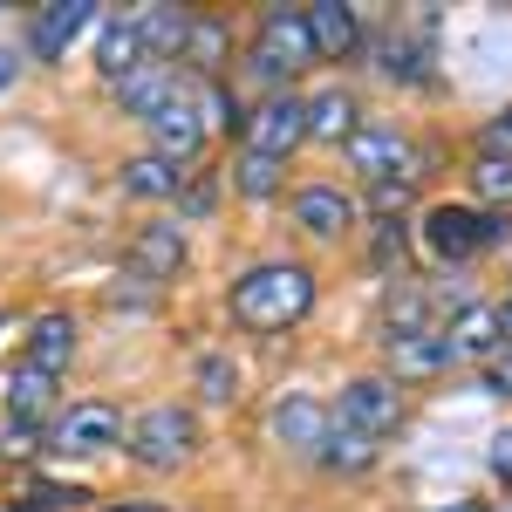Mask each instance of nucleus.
<instances>
[{
  "label": "nucleus",
  "mask_w": 512,
  "mask_h": 512,
  "mask_svg": "<svg viewBox=\"0 0 512 512\" xmlns=\"http://www.w3.org/2000/svg\"><path fill=\"white\" fill-rule=\"evenodd\" d=\"M308 308H315V274L301 260H267L233 280V321L253 335H280V328L308 321Z\"/></svg>",
  "instance_id": "obj_1"
},
{
  "label": "nucleus",
  "mask_w": 512,
  "mask_h": 512,
  "mask_svg": "<svg viewBox=\"0 0 512 512\" xmlns=\"http://www.w3.org/2000/svg\"><path fill=\"white\" fill-rule=\"evenodd\" d=\"M417 233H424V253H431L437 267H465L485 246H506L512 219L506 212H478V205H431Z\"/></svg>",
  "instance_id": "obj_2"
},
{
  "label": "nucleus",
  "mask_w": 512,
  "mask_h": 512,
  "mask_svg": "<svg viewBox=\"0 0 512 512\" xmlns=\"http://www.w3.org/2000/svg\"><path fill=\"white\" fill-rule=\"evenodd\" d=\"M123 451H130L144 472H178L198 451V417L185 403H158V410H144V417L123 431Z\"/></svg>",
  "instance_id": "obj_3"
},
{
  "label": "nucleus",
  "mask_w": 512,
  "mask_h": 512,
  "mask_svg": "<svg viewBox=\"0 0 512 512\" xmlns=\"http://www.w3.org/2000/svg\"><path fill=\"white\" fill-rule=\"evenodd\" d=\"M123 410L117 403H69L48 417V451L55 458H103V451H123Z\"/></svg>",
  "instance_id": "obj_4"
},
{
  "label": "nucleus",
  "mask_w": 512,
  "mask_h": 512,
  "mask_svg": "<svg viewBox=\"0 0 512 512\" xmlns=\"http://www.w3.org/2000/svg\"><path fill=\"white\" fill-rule=\"evenodd\" d=\"M328 417L349 424V431H362L369 444H383V437L403 431L410 403H403V390H396L390 376H355V383H342V403H335Z\"/></svg>",
  "instance_id": "obj_5"
},
{
  "label": "nucleus",
  "mask_w": 512,
  "mask_h": 512,
  "mask_svg": "<svg viewBox=\"0 0 512 512\" xmlns=\"http://www.w3.org/2000/svg\"><path fill=\"white\" fill-rule=\"evenodd\" d=\"M315 62V41H308V21L294 14V7H267L260 14V41H253V55H246V69L260 82H287L294 69H308Z\"/></svg>",
  "instance_id": "obj_6"
},
{
  "label": "nucleus",
  "mask_w": 512,
  "mask_h": 512,
  "mask_svg": "<svg viewBox=\"0 0 512 512\" xmlns=\"http://www.w3.org/2000/svg\"><path fill=\"white\" fill-rule=\"evenodd\" d=\"M301 144H308V103H301V96H287V89L267 96V103L246 117V151H260V158L287 164Z\"/></svg>",
  "instance_id": "obj_7"
},
{
  "label": "nucleus",
  "mask_w": 512,
  "mask_h": 512,
  "mask_svg": "<svg viewBox=\"0 0 512 512\" xmlns=\"http://www.w3.org/2000/svg\"><path fill=\"white\" fill-rule=\"evenodd\" d=\"M144 130H151V158L192 164L198 151H205V117H198V103H192V82H185L164 110H151V117H144Z\"/></svg>",
  "instance_id": "obj_8"
},
{
  "label": "nucleus",
  "mask_w": 512,
  "mask_h": 512,
  "mask_svg": "<svg viewBox=\"0 0 512 512\" xmlns=\"http://www.w3.org/2000/svg\"><path fill=\"white\" fill-rule=\"evenodd\" d=\"M342 158H349L369 185H383V178H417V171H410V164H417L410 158V137H403L396 123H355V137L342 144Z\"/></svg>",
  "instance_id": "obj_9"
},
{
  "label": "nucleus",
  "mask_w": 512,
  "mask_h": 512,
  "mask_svg": "<svg viewBox=\"0 0 512 512\" xmlns=\"http://www.w3.org/2000/svg\"><path fill=\"white\" fill-rule=\"evenodd\" d=\"M89 28H96V0H48L28 21V55L35 62H62Z\"/></svg>",
  "instance_id": "obj_10"
},
{
  "label": "nucleus",
  "mask_w": 512,
  "mask_h": 512,
  "mask_svg": "<svg viewBox=\"0 0 512 512\" xmlns=\"http://www.w3.org/2000/svg\"><path fill=\"white\" fill-rule=\"evenodd\" d=\"M267 437H274L280 451H294V458H321L328 403H315V396H301V390L274 396V410H267Z\"/></svg>",
  "instance_id": "obj_11"
},
{
  "label": "nucleus",
  "mask_w": 512,
  "mask_h": 512,
  "mask_svg": "<svg viewBox=\"0 0 512 512\" xmlns=\"http://www.w3.org/2000/svg\"><path fill=\"white\" fill-rule=\"evenodd\" d=\"M301 21H308V41H315V62H349L355 48H362V21H355V7H342V0L301 7Z\"/></svg>",
  "instance_id": "obj_12"
},
{
  "label": "nucleus",
  "mask_w": 512,
  "mask_h": 512,
  "mask_svg": "<svg viewBox=\"0 0 512 512\" xmlns=\"http://www.w3.org/2000/svg\"><path fill=\"white\" fill-rule=\"evenodd\" d=\"M294 226L308 239H342L355 226V198L342 185H301L294 192Z\"/></svg>",
  "instance_id": "obj_13"
},
{
  "label": "nucleus",
  "mask_w": 512,
  "mask_h": 512,
  "mask_svg": "<svg viewBox=\"0 0 512 512\" xmlns=\"http://www.w3.org/2000/svg\"><path fill=\"white\" fill-rule=\"evenodd\" d=\"M185 267V226H144V233L130 239V274L164 287V280H178Z\"/></svg>",
  "instance_id": "obj_14"
},
{
  "label": "nucleus",
  "mask_w": 512,
  "mask_h": 512,
  "mask_svg": "<svg viewBox=\"0 0 512 512\" xmlns=\"http://www.w3.org/2000/svg\"><path fill=\"white\" fill-rule=\"evenodd\" d=\"M21 362L41 369V376H62V369L76 362V315H62V308L35 315V328H28V355H21Z\"/></svg>",
  "instance_id": "obj_15"
},
{
  "label": "nucleus",
  "mask_w": 512,
  "mask_h": 512,
  "mask_svg": "<svg viewBox=\"0 0 512 512\" xmlns=\"http://www.w3.org/2000/svg\"><path fill=\"white\" fill-rule=\"evenodd\" d=\"M444 342H451L458 362H478V355L506 349V335H499V301H465V308L451 315V328H444Z\"/></svg>",
  "instance_id": "obj_16"
},
{
  "label": "nucleus",
  "mask_w": 512,
  "mask_h": 512,
  "mask_svg": "<svg viewBox=\"0 0 512 512\" xmlns=\"http://www.w3.org/2000/svg\"><path fill=\"white\" fill-rule=\"evenodd\" d=\"M458 369V355L444 342V328H424V335H403L390 342V383H417V376H444Z\"/></svg>",
  "instance_id": "obj_17"
},
{
  "label": "nucleus",
  "mask_w": 512,
  "mask_h": 512,
  "mask_svg": "<svg viewBox=\"0 0 512 512\" xmlns=\"http://www.w3.org/2000/svg\"><path fill=\"white\" fill-rule=\"evenodd\" d=\"M130 28H137V41H144V62H178L192 14H185V7H164V0H151V7H137V14H130Z\"/></svg>",
  "instance_id": "obj_18"
},
{
  "label": "nucleus",
  "mask_w": 512,
  "mask_h": 512,
  "mask_svg": "<svg viewBox=\"0 0 512 512\" xmlns=\"http://www.w3.org/2000/svg\"><path fill=\"white\" fill-rule=\"evenodd\" d=\"M178 62H185V69H178L185 82H219V69H226V21H212V14H192Z\"/></svg>",
  "instance_id": "obj_19"
},
{
  "label": "nucleus",
  "mask_w": 512,
  "mask_h": 512,
  "mask_svg": "<svg viewBox=\"0 0 512 512\" xmlns=\"http://www.w3.org/2000/svg\"><path fill=\"white\" fill-rule=\"evenodd\" d=\"M178 89H185V76H178L171 62H144V69H130V76L117 82V103L130 110V117H151V110H164Z\"/></svg>",
  "instance_id": "obj_20"
},
{
  "label": "nucleus",
  "mask_w": 512,
  "mask_h": 512,
  "mask_svg": "<svg viewBox=\"0 0 512 512\" xmlns=\"http://www.w3.org/2000/svg\"><path fill=\"white\" fill-rule=\"evenodd\" d=\"M301 103H308V137H315V144H335V151L349 144L355 123H362V110H355V96L342 89V82L321 89V96H301Z\"/></svg>",
  "instance_id": "obj_21"
},
{
  "label": "nucleus",
  "mask_w": 512,
  "mask_h": 512,
  "mask_svg": "<svg viewBox=\"0 0 512 512\" xmlns=\"http://www.w3.org/2000/svg\"><path fill=\"white\" fill-rule=\"evenodd\" d=\"M0 403H7V417H14V424H28V431H35L41 417H55V376H41V369L21 362V369L0 383Z\"/></svg>",
  "instance_id": "obj_22"
},
{
  "label": "nucleus",
  "mask_w": 512,
  "mask_h": 512,
  "mask_svg": "<svg viewBox=\"0 0 512 512\" xmlns=\"http://www.w3.org/2000/svg\"><path fill=\"white\" fill-rule=\"evenodd\" d=\"M424 328H437V321H431V294H424L417 280L396 274L390 301H383V349H390V342H403V335H424Z\"/></svg>",
  "instance_id": "obj_23"
},
{
  "label": "nucleus",
  "mask_w": 512,
  "mask_h": 512,
  "mask_svg": "<svg viewBox=\"0 0 512 512\" xmlns=\"http://www.w3.org/2000/svg\"><path fill=\"white\" fill-rule=\"evenodd\" d=\"M185 185H192V171H185V164L151 158V151L123 164V192H130V198H185Z\"/></svg>",
  "instance_id": "obj_24"
},
{
  "label": "nucleus",
  "mask_w": 512,
  "mask_h": 512,
  "mask_svg": "<svg viewBox=\"0 0 512 512\" xmlns=\"http://www.w3.org/2000/svg\"><path fill=\"white\" fill-rule=\"evenodd\" d=\"M376 458H383V444H369L362 431H349V424L328 417V437H321V465H328V472H349L355 478V472H369Z\"/></svg>",
  "instance_id": "obj_25"
},
{
  "label": "nucleus",
  "mask_w": 512,
  "mask_h": 512,
  "mask_svg": "<svg viewBox=\"0 0 512 512\" xmlns=\"http://www.w3.org/2000/svg\"><path fill=\"white\" fill-rule=\"evenodd\" d=\"M96 69H103L110 89H117L130 69H144V41H137L130 21H110V28H103V41H96Z\"/></svg>",
  "instance_id": "obj_26"
},
{
  "label": "nucleus",
  "mask_w": 512,
  "mask_h": 512,
  "mask_svg": "<svg viewBox=\"0 0 512 512\" xmlns=\"http://www.w3.org/2000/svg\"><path fill=\"white\" fill-rule=\"evenodd\" d=\"M376 55H383L376 69H383L390 82H424V76H431V69H424V48H417V35H383V41H376Z\"/></svg>",
  "instance_id": "obj_27"
},
{
  "label": "nucleus",
  "mask_w": 512,
  "mask_h": 512,
  "mask_svg": "<svg viewBox=\"0 0 512 512\" xmlns=\"http://www.w3.org/2000/svg\"><path fill=\"white\" fill-rule=\"evenodd\" d=\"M280 178H287V164H280V158L239 151V164H233V185H239L246 198H274V192H280Z\"/></svg>",
  "instance_id": "obj_28"
},
{
  "label": "nucleus",
  "mask_w": 512,
  "mask_h": 512,
  "mask_svg": "<svg viewBox=\"0 0 512 512\" xmlns=\"http://www.w3.org/2000/svg\"><path fill=\"white\" fill-rule=\"evenodd\" d=\"M198 396H205V403H233L239 396V362L233 355H205V362H198Z\"/></svg>",
  "instance_id": "obj_29"
},
{
  "label": "nucleus",
  "mask_w": 512,
  "mask_h": 512,
  "mask_svg": "<svg viewBox=\"0 0 512 512\" xmlns=\"http://www.w3.org/2000/svg\"><path fill=\"white\" fill-rule=\"evenodd\" d=\"M472 185H478V198H492V212H506L512 205V158H478Z\"/></svg>",
  "instance_id": "obj_30"
},
{
  "label": "nucleus",
  "mask_w": 512,
  "mask_h": 512,
  "mask_svg": "<svg viewBox=\"0 0 512 512\" xmlns=\"http://www.w3.org/2000/svg\"><path fill=\"white\" fill-rule=\"evenodd\" d=\"M478 158H512V110H499L478 130Z\"/></svg>",
  "instance_id": "obj_31"
},
{
  "label": "nucleus",
  "mask_w": 512,
  "mask_h": 512,
  "mask_svg": "<svg viewBox=\"0 0 512 512\" xmlns=\"http://www.w3.org/2000/svg\"><path fill=\"white\" fill-rule=\"evenodd\" d=\"M410 192H417V178H383V185L369 192V205H376V212H403Z\"/></svg>",
  "instance_id": "obj_32"
},
{
  "label": "nucleus",
  "mask_w": 512,
  "mask_h": 512,
  "mask_svg": "<svg viewBox=\"0 0 512 512\" xmlns=\"http://www.w3.org/2000/svg\"><path fill=\"white\" fill-rule=\"evenodd\" d=\"M485 390H492V396H512V349H492V355H485Z\"/></svg>",
  "instance_id": "obj_33"
},
{
  "label": "nucleus",
  "mask_w": 512,
  "mask_h": 512,
  "mask_svg": "<svg viewBox=\"0 0 512 512\" xmlns=\"http://www.w3.org/2000/svg\"><path fill=\"white\" fill-rule=\"evenodd\" d=\"M485 465H492V478H506V485H512V431H499L492 444H485Z\"/></svg>",
  "instance_id": "obj_34"
},
{
  "label": "nucleus",
  "mask_w": 512,
  "mask_h": 512,
  "mask_svg": "<svg viewBox=\"0 0 512 512\" xmlns=\"http://www.w3.org/2000/svg\"><path fill=\"white\" fill-rule=\"evenodd\" d=\"M14 82H21V55H14V48H0V96H7Z\"/></svg>",
  "instance_id": "obj_35"
},
{
  "label": "nucleus",
  "mask_w": 512,
  "mask_h": 512,
  "mask_svg": "<svg viewBox=\"0 0 512 512\" xmlns=\"http://www.w3.org/2000/svg\"><path fill=\"white\" fill-rule=\"evenodd\" d=\"M431 512H485L478 499H451V506H431Z\"/></svg>",
  "instance_id": "obj_36"
},
{
  "label": "nucleus",
  "mask_w": 512,
  "mask_h": 512,
  "mask_svg": "<svg viewBox=\"0 0 512 512\" xmlns=\"http://www.w3.org/2000/svg\"><path fill=\"white\" fill-rule=\"evenodd\" d=\"M110 512H164V506H110Z\"/></svg>",
  "instance_id": "obj_37"
},
{
  "label": "nucleus",
  "mask_w": 512,
  "mask_h": 512,
  "mask_svg": "<svg viewBox=\"0 0 512 512\" xmlns=\"http://www.w3.org/2000/svg\"><path fill=\"white\" fill-rule=\"evenodd\" d=\"M506 512H512V506H506Z\"/></svg>",
  "instance_id": "obj_38"
}]
</instances>
